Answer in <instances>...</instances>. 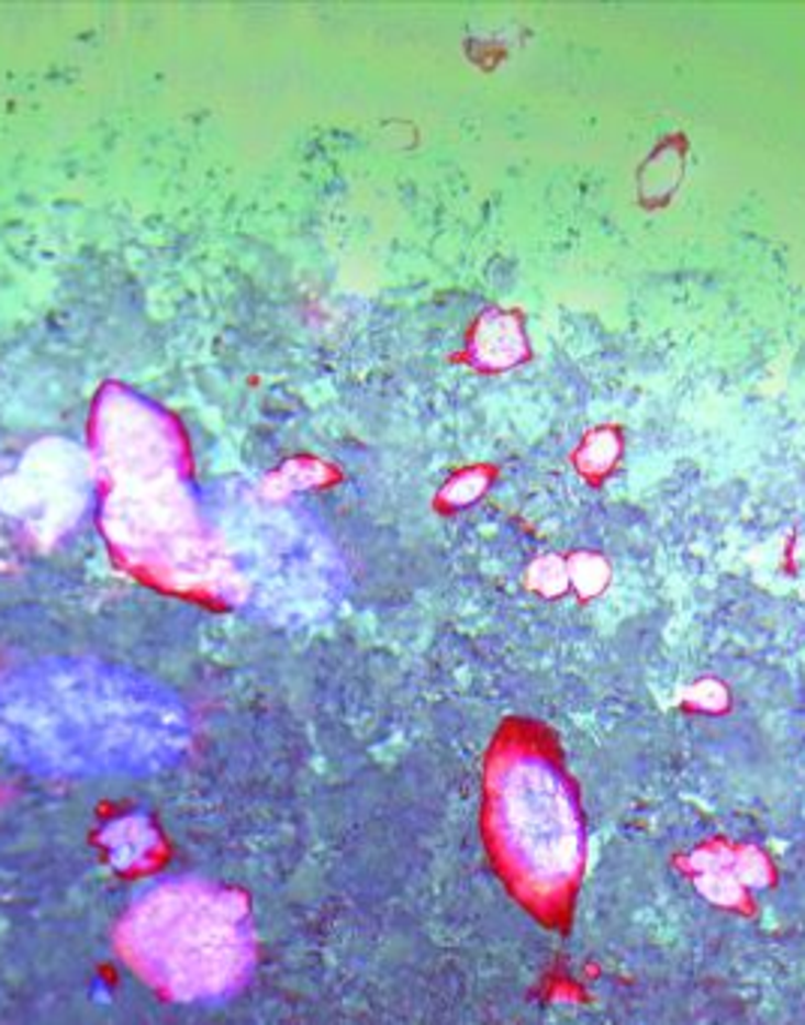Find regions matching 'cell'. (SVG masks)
Wrapping results in <instances>:
<instances>
[{"label": "cell", "instance_id": "6da1fadb", "mask_svg": "<svg viewBox=\"0 0 805 1025\" xmlns=\"http://www.w3.org/2000/svg\"><path fill=\"white\" fill-rule=\"evenodd\" d=\"M181 701L130 673L46 665L0 683V749L46 776H145L181 761Z\"/></svg>", "mask_w": 805, "mask_h": 1025}, {"label": "cell", "instance_id": "3957f363", "mask_svg": "<svg viewBox=\"0 0 805 1025\" xmlns=\"http://www.w3.org/2000/svg\"><path fill=\"white\" fill-rule=\"evenodd\" d=\"M121 947L133 969L178 1002L235 992L256 959L241 896L202 878H169L145 890L124 917Z\"/></svg>", "mask_w": 805, "mask_h": 1025}, {"label": "cell", "instance_id": "7a4b0ae2", "mask_svg": "<svg viewBox=\"0 0 805 1025\" xmlns=\"http://www.w3.org/2000/svg\"><path fill=\"white\" fill-rule=\"evenodd\" d=\"M484 839L502 884L535 921L566 929L586 866L574 779L545 725L511 718L484 764Z\"/></svg>", "mask_w": 805, "mask_h": 1025}, {"label": "cell", "instance_id": "277c9868", "mask_svg": "<svg viewBox=\"0 0 805 1025\" xmlns=\"http://www.w3.org/2000/svg\"><path fill=\"white\" fill-rule=\"evenodd\" d=\"M697 888L704 890L709 900L718 905H746L749 890L760 888L770 878V864L767 857L751 851V848H734V845H709L694 851L689 860Z\"/></svg>", "mask_w": 805, "mask_h": 1025}]
</instances>
